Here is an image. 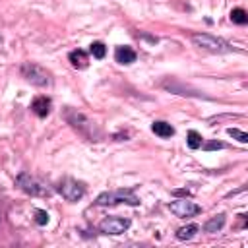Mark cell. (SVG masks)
Here are the masks:
<instances>
[{
  "label": "cell",
  "instance_id": "cell-8",
  "mask_svg": "<svg viewBox=\"0 0 248 248\" xmlns=\"http://www.w3.org/2000/svg\"><path fill=\"white\" fill-rule=\"evenodd\" d=\"M130 227V219H122V217H107L99 223V231L105 234H122L124 231H128Z\"/></svg>",
  "mask_w": 248,
  "mask_h": 248
},
{
  "label": "cell",
  "instance_id": "cell-17",
  "mask_svg": "<svg viewBox=\"0 0 248 248\" xmlns=\"http://www.w3.org/2000/svg\"><path fill=\"white\" fill-rule=\"evenodd\" d=\"M89 52L93 54V58L101 60V58H105V54H107V46H105L101 41H95V43L89 45Z\"/></svg>",
  "mask_w": 248,
  "mask_h": 248
},
{
  "label": "cell",
  "instance_id": "cell-2",
  "mask_svg": "<svg viewBox=\"0 0 248 248\" xmlns=\"http://www.w3.org/2000/svg\"><path fill=\"white\" fill-rule=\"evenodd\" d=\"M192 43L198 48H203V50H209V52H231L232 50V46L227 41H223L221 37L209 35V33H194Z\"/></svg>",
  "mask_w": 248,
  "mask_h": 248
},
{
  "label": "cell",
  "instance_id": "cell-13",
  "mask_svg": "<svg viewBox=\"0 0 248 248\" xmlns=\"http://www.w3.org/2000/svg\"><path fill=\"white\" fill-rule=\"evenodd\" d=\"M223 225H225V213H219V215H213L211 219H207L205 221V225H203V232H217V231H221L223 229Z\"/></svg>",
  "mask_w": 248,
  "mask_h": 248
},
{
  "label": "cell",
  "instance_id": "cell-3",
  "mask_svg": "<svg viewBox=\"0 0 248 248\" xmlns=\"http://www.w3.org/2000/svg\"><path fill=\"white\" fill-rule=\"evenodd\" d=\"M97 205H116V203H128V205H138L140 200L134 196L132 190H114V192H103L95 200Z\"/></svg>",
  "mask_w": 248,
  "mask_h": 248
},
{
  "label": "cell",
  "instance_id": "cell-21",
  "mask_svg": "<svg viewBox=\"0 0 248 248\" xmlns=\"http://www.w3.org/2000/svg\"><path fill=\"white\" fill-rule=\"evenodd\" d=\"M174 196H188V190H174Z\"/></svg>",
  "mask_w": 248,
  "mask_h": 248
},
{
  "label": "cell",
  "instance_id": "cell-12",
  "mask_svg": "<svg viewBox=\"0 0 248 248\" xmlns=\"http://www.w3.org/2000/svg\"><path fill=\"white\" fill-rule=\"evenodd\" d=\"M151 130H153L159 138H170V136H174V128H172L169 122H165V120H155V122L151 124Z\"/></svg>",
  "mask_w": 248,
  "mask_h": 248
},
{
  "label": "cell",
  "instance_id": "cell-7",
  "mask_svg": "<svg viewBox=\"0 0 248 248\" xmlns=\"http://www.w3.org/2000/svg\"><path fill=\"white\" fill-rule=\"evenodd\" d=\"M16 182H17V186H19L25 194H29V196H46V194H48V192L41 186V182L35 180L29 172H19L17 178H16Z\"/></svg>",
  "mask_w": 248,
  "mask_h": 248
},
{
  "label": "cell",
  "instance_id": "cell-10",
  "mask_svg": "<svg viewBox=\"0 0 248 248\" xmlns=\"http://www.w3.org/2000/svg\"><path fill=\"white\" fill-rule=\"evenodd\" d=\"M114 60L118 64H132V62H136V50L132 46H126V45L124 46H116Z\"/></svg>",
  "mask_w": 248,
  "mask_h": 248
},
{
  "label": "cell",
  "instance_id": "cell-4",
  "mask_svg": "<svg viewBox=\"0 0 248 248\" xmlns=\"http://www.w3.org/2000/svg\"><path fill=\"white\" fill-rule=\"evenodd\" d=\"M19 72H21V76H23L29 83H33V85L45 87V85H48V83H50V74H48L45 68H41L39 64L23 62V64H21V68H19Z\"/></svg>",
  "mask_w": 248,
  "mask_h": 248
},
{
  "label": "cell",
  "instance_id": "cell-11",
  "mask_svg": "<svg viewBox=\"0 0 248 248\" xmlns=\"http://www.w3.org/2000/svg\"><path fill=\"white\" fill-rule=\"evenodd\" d=\"M68 60H70V62H72V66H74V68H78V70H83V68H87V64H89L87 52H85V50H81V48L72 50V52L68 54Z\"/></svg>",
  "mask_w": 248,
  "mask_h": 248
},
{
  "label": "cell",
  "instance_id": "cell-1",
  "mask_svg": "<svg viewBox=\"0 0 248 248\" xmlns=\"http://www.w3.org/2000/svg\"><path fill=\"white\" fill-rule=\"evenodd\" d=\"M64 118H66L68 124H72V128H76L79 134H83V136L89 138L91 141L99 140L101 132L97 130V126H95L85 114H81V112H78L76 108H70V107H68V108L64 110Z\"/></svg>",
  "mask_w": 248,
  "mask_h": 248
},
{
  "label": "cell",
  "instance_id": "cell-20",
  "mask_svg": "<svg viewBox=\"0 0 248 248\" xmlns=\"http://www.w3.org/2000/svg\"><path fill=\"white\" fill-rule=\"evenodd\" d=\"M203 147H205V149H207V151H211V149H223V147H225V145H223V143H221V141H209V143H205V145H203Z\"/></svg>",
  "mask_w": 248,
  "mask_h": 248
},
{
  "label": "cell",
  "instance_id": "cell-14",
  "mask_svg": "<svg viewBox=\"0 0 248 248\" xmlns=\"http://www.w3.org/2000/svg\"><path fill=\"white\" fill-rule=\"evenodd\" d=\"M198 231H200V227H198L196 223H190V225L180 227V229L176 231V238H178V240H190V238L196 236Z\"/></svg>",
  "mask_w": 248,
  "mask_h": 248
},
{
  "label": "cell",
  "instance_id": "cell-15",
  "mask_svg": "<svg viewBox=\"0 0 248 248\" xmlns=\"http://www.w3.org/2000/svg\"><path fill=\"white\" fill-rule=\"evenodd\" d=\"M186 143H188L190 149H200V147L203 145V138H202L196 130H190L188 136H186Z\"/></svg>",
  "mask_w": 248,
  "mask_h": 248
},
{
  "label": "cell",
  "instance_id": "cell-9",
  "mask_svg": "<svg viewBox=\"0 0 248 248\" xmlns=\"http://www.w3.org/2000/svg\"><path fill=\"white\" fill-rule=\"evenodd\" d=\"M31 110H33L37 116L45 118V116L50 112V99H48V97H45V95L35 97V99L31 101Z\"/></svg>",
  "mask_w": 248,
  "mask_h": 248
},
{
  "label": "cell",
  "instance_id": "cell-18",
  "mask_svg": "<svg viewBox=\"0 0 248 248\" xmlns=\"http://www.w3.org/2000/svg\"><path fill=\"white\" fill-rule=\"evenodd\" d=\"M227 134H229V136H232V138H236L240 143H246V141H248V136H246V132H242V130L229 128V130H227Z\"/></svg>",
  "mask_w": 248,
  "mask_h": 248
},
{
  "label": "cell",
  "instance_id": "cell-16",
  "mask_svg": "<svg viewBox=\"0 0 248 248\" xmlns=\"http://www.w3.org/2000/svg\"><path fill=\"white\" fill-rule=\"evenodd\" d=\"M231 21L232 23H236V25H244L246 21H248V14H246V10H242V8H234V10H231Z\"/></svg>",
  "mask_w": 248,
  "mask_h": 248
},
{
  "label": "cell",
  "instance_id": "cell-6",
  "mask_svg": "<svg viewBox=\"0 0 248 248\" xmlns=\"http://www.w3.org/2000/svg\"><path fill=\"white\" fill-rule=\"evenodd\" d=\"M169 209H170V213H174V215H176V217H180V219L194 217V215L202 213V207H200L198 203H194V202L186 200V198L170 202V203H169Z\"/></svg>",
  "mask_w": 248,
  "mask_h": 248
},
{
  "label": "cell",
  "instance_id": "cell-22",
  "mask_svg": "<svg viewBox=\"0 0 248 248\" xmlns=\"http://www.w3.org/2000/svg\"><path fill=\"white\" fill-rule=\"evenodd\" d=\"M0 41H2V37H0Z\"/></svg>",
  "mask_w": 248,
  "mask_h": 248
},
{
  "label": "cell",
  "instance_id": "cell-5",
  "mask_svg": "<svg viewBox=\"0 0 248 248\" xmlns=\"http://www.w3.org/2000/svg\"><path fill=\"white\" fill-rule=\"evenodd\" d=\"M58 192H60V196H62L64 200H68V202H78L79 198H83L85 186H83V182H78V180H74V178H64V180L58 182Z\"/></svg>",
  "mask_w": 248,
  "mask_h": 248
},
{
  "label": "cell",
  "instance_id": "cell-19",
  "mask_svg": "<svg viewBox=\"0 0 248 248\" xmlns=\"http://www.w3.org/2000/svg\"><path fill=\"white\" fill-rule=\"evenodd\" d=\"M35 221H37L39 225H46V223H48V213L43 211V209H37V211H35Z\"/></svg>",
  "mask_w": 248,
  "mask_h": 248
}]
</instances>
